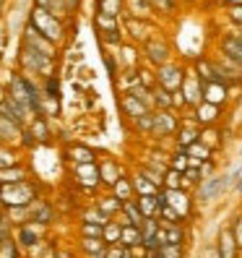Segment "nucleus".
Instances as JSON below:
<instances>
[{
	"instance_id": "c03bdc74",
	"label": "nucleus",
	"mask_w": 242,
	"mask_h": 258,
	"mask_svg": "<svg viewBox=\"0 0 242 258\" xmlns=\"http://www.w3.org/2000/svg\"><path fill=\"white\" fill-rule=\"evenodd\" d=\"M110 217L104 214L102 209H92V211H84V222H97V224H104Z\"/></svg>"
},
{
	"instance_id": "79ce46f5",
	"label": "nucleus",
	"mask_w": 242,
	"mask_h": 258,
	"mask_svg": "<svg viewBox=\"0 0 242 258\" xmlns=\"http://www.w3.org/2000/svg\"><path fill=\"white\" fill-rule=\"evenodd\" d=\"M102 227H104V224H97V222H84L81 235H84V237H102Z\"/></svg>"
},
{
	"instance_id": "de8ad7c7",
	"label": "nucleus",
	"mask_w": 242,
	"mask_h": 258,
	"mask_svg": "<svg viewBox=\"0 0 242 258\" xmlns=\"http://www.w3.org/2000/svg\"><path fill=\"white\" fill-rule=\"evenodd\" d=\"M44 97H57V92H60V84H57V79L55 76H47V84H44Z\"/></svg>"
},
{
	"instance_id": "b1692460",
	"label": "nucleus",
	"mask_w": 242,
	"mask_h": 258,
	"mask_svg": "<svg viewBox=\"0 0 242 258\" xmlns=\"http://www.w3.org/2000/svg\"><path fill=\"white\" fill-rule=\"evenodd\" d=\"M185 151H188V154H193V159H195V162H201V164L211 159V149H208L203 141H198V139H195L193 144H188Z\"/></svg>"
},
{
	"instance_id": "6ab92c4d",
	"label": "nucleus",
	"mask_w": 242,
	"mask_h": 258,
	"mask_svg": "<svg viewBox=\"0 0 242 258\" xmlns=\"http://www.w3.org/2000/svg\"><path fill=\"white\" fill-rule=\"evenodd\" d=\"M120 175H123V170L117 167V162H112V159H104V162L99 164V180H102V183L112 185Z\"/></svg>"
},
{
	"instance_id": "f03ea898",
	"label": "nucleus",
	"mask_w": 242,
	"mask_h": 258,
	"mask_svg": "<svg viewBox=\"0 0 242 258\" xmlns=\"http://www.w3.org/2000/svg\"><path fill=\"white\" fill-rule=\"evenodd\" d=\"M34 199H37V188L32 183H26V180L0 185V201H3L6 206H26Z\"/></svg>"
},
{
	"instance_id": "7c9ffc66",
	"label": "nucleus",
	"mask_w": 242,
	"mask_h": 258,
	"mask_svg": "<svg viewBox=\"0 0 242 258\" xmlns=\"http://www.w3.org/2000/svg\"><path fill=\"white\" fill-rule=\"evenodd\" d=\"M81 242H84V250L89 255H104V245H107V242L102 237H84Z\"/></svg>"
},
{
	"instance_id": "8fccbe9b",
	"label": "nucleus",
	"mask_w": 242,
	"mask_h": 258,
	"mask_svg": "<svg viewBox=\"0 0 242 258\" xmlns=\"http://www.w3.org/2000/svg\"><path fill=\"white\" fill-rule=\"evenodd\" d=\"M148 3H151V8H159L164 13H172V8H175L172 0H148Z\"/></svg>"
},
{
	"instance_id": "603ef678",
	"label": "nucleus",
	"mask_w": 242,
	"mask_h": 258,
	"mask_svg": "<svg viewBox=\"0 0 242 258\" xmlns=\"http://www.w3.org/2000/svg\"><path fill=\"white\" fill-rule=\"evenodd\" d=\"M229 16H232L237 24H242V6H229Z\"/></svg>"
},
{
	"instance_id": "aec40b11",
	"label": "nucleus",
	"mask_w": 242,
	"mask_h": 258,
	"mask_svg": "<svg viewBox=\"0 0 242 258\" xmlns=\"http://www.w3.org/2000/svg\"><path fill=\"white\" fill-rule=\"evenodd\" d=\"M146 52H148V60H151V63H156V66H162V63H167V60H170V47L164 42H148Z\"/></svg>"
},
{
	"instance_id": "ddd939ff",
	"label": "nucleus",
	"mask_w": 242,
	"mask_h": 258,
	"mask_svg": "<svg viewBox=\"0 0 242 258\" xmlns=\"http://www.w3.org/2000/svg\"><path fill=\"white\" fill-rule=\"evenodd\" d=\"M203 99L206 102H211V104H219L226 99V84H221L219 79H214V81H208V84H203Z\"/></svg>"
},
{
	"instance_id": "7ed1b4c3",
	"label": "nucleus",
	"mask_w": 242,
	"mask_h": 258,
	"mask_svg": "<svg viewBox=\"0 0 242 258\" xmlns=\"http://www.w3.org/2000/svg\"><path fill=\"white\" fill-rule=\"evenodd\" d=\"M21 63H24L29 71L42 73L44 79L55 73V71H52V57L44 55V52H39V50H34V47H29V44H24V47H21Z\"/></svg>"
},
{
	"instance_id": "f3484780",
	"label": "nucleus",
	"mask_w": 242,
	"mask_h": 258,
	"mask_svg": "<svg viewBox=\"0 0 242 258\" xmlns=\"http://www.w3.org/2000/svg\"><path fill=\"white\" fill-rule=\"evenodd\" d=\"M120 107H123V112L125 115H130V117H138V115H143V112H148V107L138 99V97H133L130 92L120 99Z\"/></svg>"
},
{
	"instance_id": "3c124183",
	"label": "nucleus",
	"mask_w": 242,
	"mask_h": 258,
	"mask_svg": "<svg viewBox=\"0 0 242 258\" xmlns=\"http://www.w3.org/2000/svg\"><path fill=\"white\" fill-rule=\"evenodd\" d=\"M183 177L190 180V183H201V170H195V167H190V170H188V167H185V170H183Z\"/></svg>"
},
{
	"instance_id": "37998d69",
	"label": "nucleus",
	"mask_w": 242,
	"mask_h": 258,
	"mask_svg": "<svg viewBox=\"0 0 242 258\" xmlns=\"http://www.w3.org/2000/svg\"><path fill=\"white\" fill-rule=\"evenodd\" d=\"M128 29H133L130 34H133L135 39H146V32H148V26H146L143 21H135V19H130V21H128Z\"/></svg>"
},
{
	"instance_id": "cd10ccee",
	"label": "nucleus",
	"mask_w": 242,
	"mask_h": 258,
	"mask_svg": "<svg viewBox=\"0 0 242 258\" xmlns=\"http://www.w3.org/2000/svg\"><path fill=\"white\" fill-rule=\"evenodd\" d=\"M16 255H21V250L16 248V240L6 232L0 237V258H16Z\"/></svg>"
},
{
	"instance_id": "e433bc0d",
	"label": "nucleus",
	"mask_w": 242,
	"mask_h": 258,
	"mask_svg": "<svg viewBox=\"0 0 242 258\" xmlns=\"http://www.w3.org/2000/svg\"><path fill=\"white\" fill-rule=\"evenodd\" d=\"M70 159H73L75 164H81V162H94V151L86 149V146H73V149H70Z\"/></svg>"
},
{
	"instance_id": "9d476101",
	"label": "nucleus",
	"mask_w": 242,
	"mask_h": 258,
	"mask_svg": "<svg viewBox=\"0 0 242 258\" xmlns=\"http://www.w3.org/2000/svg\"><path fill=\"white\" fill-rule=\"evenodd\" d=\"M0 115L13 120V123H19V125H24V120H26V110L21 107L16 99H11V97L0 99Z\"/></svg>"
},
{
	"instance_id": "a878e982",
	"label": "nucleus",
	"mask_w": 242,
	"mask_h": 258,
	"mask_svg": "<svg viewBox=\"0 0 242 258\" xmlns=\"http://www.w3.org/2000/svg\"><path fill=\"white\" fill-rule=\"evenodd\" d=\"M135 204H138V209H141V214L143 217H154L156 214V199H154V193H143V196H138L135 199Z\"/></svg>"
},
{
	"instance_id": "864d4df0",
	"label": "nucleus",
	"mask_w": 242,
	"mask_h": 258,
	"mask_svg": "<svg viewBox=\"0 0 242 258\" xmlns=\"http://www.w3.org/2000/svg\"><path fill=\"white\" fill-rule=\"evenodd\" d=\"M3 6H6V0H0V11H3Z\"/></svg>"
},
{
	"instance_id": "473e14b6",
	"label": "nucleus",
	"mask_w": 242,
	"mask_h": 258,
	"mask_svg": "<svg viewBox=\"0 0 242 258\" xmlns=\"http://www.w3.org/2000/svg\"><path fill=\"white\" fill-rule=\"evenodd\" d=\"M97 209H102L107 217H112V214H117V211L123 209V201H120L117 196H107V199H102V201H99Z\"/></svg>"
},
{
	"instance_id": "4468645a",
	"label": "nucleus",
	"mask_w": 242,
	"mask_h": 258,
	"mask_svg": "<svg viewBox=\"0 0 242 258\" xmlns=\"http://www.w3.org/2000/svg\"><path fill=\"white\" fill-rule=\"evenodd\" d=\"M75 175H78V180L84 185H99L102 180H99V167L94 162H81V164H75Z\"/></svg>"
},
{
	"instance_id": "2f4dec72",
	"label": "nucleus",
	"mask_w": 242,
	"mask_h": 258,
	"mask_svg": "<svg viewBox=\"0 0 242 258\" xmlns=\"http://www.w3.org/2000/svg\"><path fill=\"white\" fill-rule=\"evenodd\" d=\"M195 76L203 81V84H208V81H214L216 79V71H214V63H208V60H198V66H195Z\"/></svg>"
},
{
	"instance_id": "dca6fc26",
	"label": "nucleus",
	"mask_w": 242,
	"mask_h": 258,
	"mask_svg": "<svg viewBox=\"0 0 242 258\" xmlns=\"http://www.w3.org/2000/svg\"><path fill=\"white\" fill-rule=\"evenodd\" d=\"M219 255L221 258H234L237 255V242H234V235H232L229 227L219 232Z\"/></svg>"
},
{
	"instance_id": "f704fd0d",
	"label": "nucleus",
	"mask_w": 242,
	"mask_h": 258,
	"mask_svg": "<svg viewBox=\"0 0 242 258\" xmlns=\"http://www.w3.org/2000/svg\"><path fill=\"white\" fill-rule=\"evenodd\" d=\"M29 133H32L37 141H47L50 131H47V123H44V115H37L34 117V125H32V131H29Z\"/></svg>"
},
{
	"instance_id": "a211bd4d",
	"label": "nucleus",
	"mask_w": 242,
	"mask_h": 258,
	"mask_svg": "<svg viewBox=\"0 0 242 258\" xmlns=\"http://www.w3.org/2000/svg\"><path fill=\"white\" fill-rule=\"evenodd\" d=\"M120 242L128 245V248L143 245V235H141V230L135 224H123V227H120Z\"/></svg>"
},
{
	"instance_id": "4be33fe9",
	"label": "nucleus",
	"mask_w": 242,
	"mask_h": 258,
	"mask_svg": "<svg viewBox=\"0 0 242 258\" xmlns=\"http://www.w3.org/2000/svg\"><path fill=\"white\" fill-rule=\"evenodd\" d=\"M125 214V219H128V224H135V227H141V222H143V214H141V209H138V204H135L133 199H128V201H123V209H120Z\"/></svg>"
},
{
	"instance_id": "412c9836",
	"label": "nucleus",
	"mask_w": 242,
	"mask_h": 258,
	"mask_svg": "<svg viewBox=\"0 0 242 258\" xmlns=\"http://www.w3.org/2000/svg\"><path fill=\"white\" fill-rule=\"evenodd\" d=\"M21 128L24 125H19V123H13V120L0 115V141H16L21 136Z\"/></svg>"
},
{
	"instance_id": "c756f323",
	"label": "nucleus",
	"mask_w": 242,
	"mask_h": 258,
	"mask_svg": "<svg viewBox=\"0 0 242 258\" xmlns=\"http://www.w3.org/2000/svg\"><path fill=\"white\" fill-rule=\"evenodd\" d=\"M133 190H138V196H143V193H156L159 185H154V183H151V180L141 172V175L133 177Z\"/></svg>"
},
{
	"instance_id": "72a5a7b5",
	"label": "nucleus",
	"mask_w": 242,
	"mask_h": 258,
	"mask_svg": "<svg viewBox=\"0 0 242 258\" xmlns=\"http://www.w3.org/2000/svg\"><path fill=\"white\" fill-rule=\"evenodd\" d=\"M97 29L104 32H115L117 29V16H110V13H97Z\"/></svg>"
},
{
	"instance_id": "20e7f679",
	"label": "nucleus",
	"mask_w": 242,
	"mask_h": 258,
	"mask_svg": "<svg viewBox=\"0 0 242 258\" xmlns=\"http://www.w3.org/2000/svg\"><path fill=\"white\" fill-rule=\"evenodd\" d=\"M180 128V123L170 115V110H156L151 115V136H156V139H164V136H172L175 131Z\"/></svg>"
},
{
	"instance_id": "9b49d317",
	"label": "nucleus",
	"mask_w": 242,
	"mask_h": 258,
	"mask_svg": "<svg viewBox=\"0 0 242 258\" xmlns=\"http://www.w3.org/2000/svg\"><path fill=\"white\" fill-rule=\"evenodd\" d=\"M226 185H229V177H208L206 180V183L201 185V190H198V199L201 201H211V199H214V196H219Z\"/></svg>"
},
{
	"instance_id": "6e6552de",
	"label": "nucleus",
	"mask_w": 242,
	"mask_h": 258,
	"mask_svg": "<svg viewBox=\"0 0 242 258\" xmlns=\"http://www.w3.org/2000/svg\"><path fill=\"white\" fill-rule=\"evenodd\" d=\"M164 196H167V204H170L183 219L190 214V201H188V193H185L183 188H167V190H164Z\"/></svg>"
},
{
	"instance_id": "4c0bfd02",
	"label": "nucleus",
	"mask_w": 242,
	"mask_h": 258,
	"mask_svg": "<svg viewBox=\"0 0 242 258\" xmlns=\"http://www.w3.org/2000/svg\"><path fill=\"white\" fill-rule=\"evenodd\" d=\"M162 188H183V172H177V170H170L164 172V180H162Z\"/></svg>"
},
{
	"instance_id": "c85d7f7f",
	"label": "nucleus",
	"mask_w": 242,
	"mask_h": 258,
	"mask_svg": "<svg viewBox=\"0 0 242 258\" xmlns=\"http://www.w3.org/2000/svg\"><path fill=\"white\" fill-rule=\"evenodd\" d=\"M195 117H198V123H214V120H216V104H211V102L203 99V107H201V102H198Z\"/></svg>"
},
{
	"instance_id": "393cba45",
	"label": "nucleus",
	"mask_w": 242,
	"mask_h": 258,
	"mask_svg": "<svg viewBox=\"0 0 242 258\" xmlns=\"http://www.w3.org/2000/svg\"><path fill=\"white\" fill-rule=\"evenodd\" d=\"M151 94H154V104L159 110H170L172 107V92H167L164 86H151Z\"/></svg>"
},
{
	"instance_id": "a19ab883",
	"label": "nucleus",
	"mask_w": 242,
	"mask_h": 258,
	"mask_svg": "<svg viewBox=\"0 0 242 258\" xmlns=\"http://www.w3.org/2000/svg\"><path fill=\"white\" fill-rule=\"evenodd\" d=\"M156 255H167V258H172V255H183V245H175V242H164V245L156 248Z\"/></svg>"
},
{
	"instance_id": "c9c22d12",
	"label": "nucleus",
	"mask_w": 242,
	"mask_h": 258,
	"mask_svg": "<svg viewBox=\"0 0 242 258\" xmlns=\"http://www.w3.org/2000/svg\"><path fill=\"white\" fill-rule=\"evenodd\" d=\"M198 133H201L198 128H188V125H185V128H180V131H177V146H183V149H185L188 144H193L195 139H198Z\"/></svg>"
},
{
	"instance_id": "f8f14e48",
	"label": "nucleus",
	"mask_w": 242,
	"mask_h": 258,
	"mask_svg": "<svg viewBox=\"0 0 242 258\" xmlns=\"http://www.w3.org/2000/svg\"><path fill=\"white\" fill-rule=\"evenodd\" d=\"M221 52H224V57H229L232 63H237L242 68V34L224 37L221 39Z\"/></svg>"
},
{
	"instance_id": "5fc2aeb1",
	"label": "nucleus",
	"mask_w": 242,
	"mask_h": 258,
	"mask_svg": "<svg viewBox=\"0 0 242 258\" xmlns=\"http://www.w3.org/2000/svg\"><path fill=\"white\" fill-rule=\"evenodd\" d=\"M237 188H239V190H242V180H239V183H237Z\"/></svg>"
},
{
	"instance_id": "49530a36",
	"label": "nucleus",
	"mask_w": 242,
	"mask_h": 258,
	"mask_svg": "<svg viewBox=\"0 0 242 258\" xmlns=\"http://www.w3.org/2000/svg\"><path fill=\"white\" fill-rule=\"evenodd\" d=\"M232 235H234V242H237V248H242V217H234V222H232Z\"/></svg>"
},
{
	"instance_id": "f257e3e1",
	"label": "nucleus",
	"mask_w": 242,
	"mask_h": 258,
	"mask_svg": "<svg viewBox=\"0 0 242 258\" xmlns=\"http://www.w3.org/2000/svg\"><path fill=\"white\" fill-rule=\"evenodd\" d=\"M29 26H34L37 32L42 37H47L52 44H57L60 39H63V24H60V19L55 16V13H50L47 8H42V6L32 8V13H29Z\"/></svg>"
},
{
	"instance_id": "bb28decb",
	"label": "nucleus",
	"mask_w": 242,
	"mask_h": 258,
	"mask_svg": "<svg viewBox=\"0 0 242 258\" xmlns=\"http://www.w3.org/2000/svg\"><path fill=\"white\" fill-rule=\"evenodd\" d=\"M112 188H115V196H117L120 201H128V199H133V183H130L128 177L120 175V177L115 180V183H112Z\"/></svg>"
},
{
	"instance_id": "a18cd8bd",
	"label": "nucleus",
	"mask_w": 242,
	"mask_h": 258,
	"mask_svg": "<svg viewBox=\"0 0 242 258\" xmlns=\"http://www.w3.org/2000/svg\"><path fill=\"white\" fill-rule=\"evenodd\" d=\"M19 159H16V154H13L11 149H6V146H0V167H11V164H16Z\"/></svg>"
},
{
	"instance_id": "5701e85b",
	"label": "nucleus",
	"mask_w": 242,
	"mask_h": 258,
	"mask_svg": "<svg viewBox=\"0 0 242 258\" xmlns=\"http://www.w3.org/2000/svg\"><path fill=\"white\" fill-rule=\"evenodd\" d=\"M26 172L21 170V167L11 164V167H0V185H8V183H19V180H24Z\"/></svg>"
},
{
	"instance_id": "2eb2a0df",
	"label": "nucleus",
	"mask_w": 242,
	"mask_h": 258,
	"mask_svg": "<svg viewBox=\"0 0 242 258\" xmlns=\"http://www.w3.org/2000/svg\"><path fill=\"white\" fill-rule=\"evenodd\" d=\"M198 86H201V79H198V76H185V79H183V84H180V92H183L185 94V102H190V104H198L203 97L198 94Z\"/></svg>"
},
{
	"instance_id": "58836bf2",
	"label": "nucleus",
	"mask_w": 242,
	"mask_h": 258,
	"mask_svg": "<svg viewBox=\"0 0 242 258\" xmlns=\"http://www.w3.org/2000/svg\"><path fill=\"white\" fill-rule=\"evenodd\" d=\"M99 13H110V16H117L123 11V0H97Z\"/></svg>"
},
{
	"instance_id": "1a4fd4ad",
	"label": "nucleus",
	"mask_w": 242,
	"mask_h": 258,
	"mask_svg": "<svg viewBox=\"0 0 242 258\" xmlns=\"http://www.w3.org/2000/svg\"><path fill=\"white\" fill-rule=\"evenodd\" d=\"M29 219L39 222V224H50L55 219V211H52V206L47 201L34 199V201H29Z\"/></svg>"
},
{
	"instance_id": "39448f33",
	"label": "nucleus",
	"mask_w": 242,
	"mask_h": 258,
	"mask_svg": "<svg viewBox=\"0 0 242 258\" xmlns=\"http://www.w3.org/2000/svg\"><path fill=\"white\" fill-rule=\"evenodd\" d=\"M42 235H44V224L29 219V222H21L19 235H16V242H21L24 248H34L37 242H42Z\"/></svg>"
},
{
	"instance_id": "423d86ee",
	"label": "nucleus",
	"mask_w": 242,
	"mask_h": 258,
	"mask_svg": "<svg viewBox=\"0 0 242 258\" xmlns=\"http://www.w3.org/2000/svg\"><path fill=\"white\" fill-rule=\"evenodd\" d=\"M183 79H185V71L180 66H167V63L159 66V86H164L167 92H177Z\"/></svg>"
},
{
	"instance_id": "ea45409f",
	"label": "nucleus",
	"mask_w": 242,
	"mask_h": 258,
	"mask_svg": "<svg viewBox=\"0 0 242 258\" xmlns=\"http://www.w3.org/2000/svg\"><path fill=\"white\" fill-rule=\"evenodd\" d=\"M170 167H172V170H177V172H183L185 167H188V151H185L183 146H180V149L175 151V154H172V159H170Z\"/></svg>"
},
{
	"instance_id": "0eeeda50",
	"label": "nucleus",
	"mask_w": 242,
	"mask_h": 258,
	"mask_svg": "<svg viewBox=\"0 0 242 258\" xmlns=\"http://www.w3.org/2000/svg\"><path fill=\"white\" fill-rule=\"evenodd\" d=\"M24 44H29V47H34V50H39V52H44V55H50V57H55V44L47 39V37H42L34 26H26V34H24Z\"/></svg>"
},
{
	"instance_id": "09e8293b",
	"label": "nucleus",
	"mask_w": 242,
	"mask_h": 258,
	"mask_svg": "<svg viewBox=\"0 0 242 258\" xmlns=\"http://www.w3.org/2000/svg\"><path fill=\"white\" fill-rule=\"evenodd\" d=\"M135 84H141V81H138V71H133V68L125 71V76H123V86H125V89H133Z\"/></svg>"
}]
</instances>
